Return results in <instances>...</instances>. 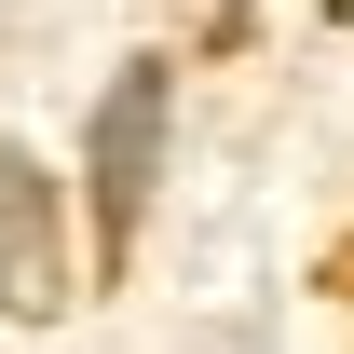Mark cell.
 Returning <instances> with one entry per match:
<instances>
[{
  "label": "cell",
  "instance_id": "cell-1",
  "mask_svg": "<svg viewBox=\"0 0 354 354\" xmlns=\"http://www.w3.org/2000/svg\"><path fill=\"white\" fill-rule=\"evenodd\" d=\"M164 136H177V68L164 55H123L109 95H95L82 123V218H95V272L136 259V232H150V191H164Z\"/></svg>",
  "mask_w": 354,
  "mask_h": 354
},
{
  "label": "cell",
  "instance_id": "cell-2",
  "mask_svg": "<svg viewBox=\"0 0 354 354\" xmlns=\"http://www.w3.org/2000/svg\"><path fill=\"white\" fill-rule=\"evenodd\" d=\"M68 286H82V259H68V177L41 150H0V313L55 327Z\"/></svg>",
  "mask_w": 354,
  "mask_h": 354
}]
</instances>
